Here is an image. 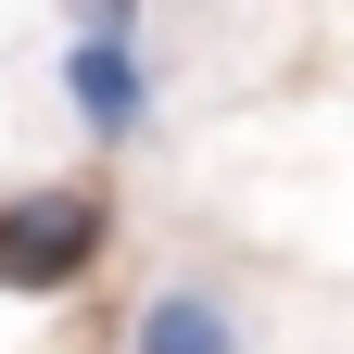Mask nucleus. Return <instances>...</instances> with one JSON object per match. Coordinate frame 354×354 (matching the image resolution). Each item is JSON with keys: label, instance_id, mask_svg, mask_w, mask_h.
Segmentation results:
<instances>
[{"label": "nucleus", "instance_id": "4", "mask_svg": "<svg viewBox=\"0 0 354 354\" xmlns=\"http://www.w3.org/2000/svg\"><path fill=\"white\" fill-rule=\"evenodd\" d=\"M51 13H76V38H140L152 0H51Z\"/></svg>", "mask_w": 354, "mask_h": 354}, {"label": "nucleus", "instance_id": "3", "mask_svg": "<svg viewBox=\"0 0 354 354\" xmlns=\"http://www.w3.org/2000/svg\"><path fill=\"white\" fill-rule=\"evenodd\" d=\"M127 354H241V317H228L215 291H190V279H177V291H152V304H140Z\"/></svg>", "mask_w": 354, "mask_h": 354}, {"label": "nucleus", "instance_id": "1", "mask_svg": "<svg viewBox=\"0 0 354 354\" xmlns=\"http://www.w3.org/2000/svg\"><path fill=\"white\" fill-rule=\"evenodd\" d=\"M102 253H114V190H102V177H51V190L0 203V291H13V304L76 291Z\"/></svg>", "mask_w": 354, "mask_h": 354}, {"label": "nucleus", "instance_id": "2", "mask_svg": "<svg viewBox=\"0 0 354 354\" xmlns=\"http://www.w3.org/2000/svg\"><path fill=\"white\" fill-rule=\"evenodd\" d=\"M64 102H76V127H88V140H140V127H152V64L140 51H127V38H76V51H64Z\"/></svg>", "mask_w": 354, "mask_h": 354}]
</instances>
